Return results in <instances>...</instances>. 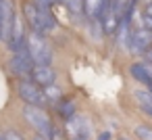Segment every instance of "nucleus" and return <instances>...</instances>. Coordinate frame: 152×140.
I'll use <instances>...</instances> for the list:
<instances>
[{
    "label": "nucleus",
    "mask_w": 152,
    "mask_h": 140,
    "mask_svg": "<svg viewBox=\"0 0 152 140\" xmlns=\"http://www.w3.org/2000/svg\"><path fill=\"white\" fill-rule=\"evenodd\" d=\"M25 50L31 57L34 65H50L52 63V48H50L48 40L44 38V34H40V32H29Z\"/></svg>",
    "instance_id": "nucleus-1"
},
{
    "label": "nucleus",
    "mask_w": 152,
    "mask_h": 140,
    "mask_svg": "<svg viewBox=\"0 0 152 140\" xmlns=\"http://www.w3.org/2000/svg\"><path fill=\"white\" fill-rule=\"evenodd\" d=\"M23 119L42 136V138H50L54 125H52V119L48 117V113L44 109H40V105H25L23 107Z\"/></svg>",
    "instance_id": "nucleus-2"
},
{
    "label": "nucleus",
    "mask_w": 152,
    "mask_h": 140,
    "mask_svg": "<svg viewBox=\"0 0 152 140\" xmlns=\"http://www.w3.org/2000/svg\"><path fill=\"white\" fill-rule=\"evenodd\" d=\"M9 67H11V71H13L17 77H21V80H29V77H31V71H34L36 65H34L31 57L27 55V50H19V52H13Z\"/></svg>",
    "instance_id": "nucleus-3"
},
{
    "label": "nucleus",
    "mask_w": 152,
    "mask_h": 140,
    "mask_svg": "<svg viewBox=\"0 0 152 140\" xmlns=\"http://www.w3.org/2000/svg\"><path fill=\"white\" fill-rule=\"evenodd\" d=\"M17 92L21 96V100H25V105H42L44 98V90L34 82V80H21L17 84Z\"/></svg>",
    "instance_id": "nucleus-4"
},
{
    "label": "nucleus",
    "mask_w": 152,
    "mask_h": 140,
    "mask_svg": "<svg viewBox=\"0 0 152 140\" xmlns=\"http://www.w3.org/2000/svg\"><path fill=\"white\" fill-rule=\"evenodd\" d=\"M25 44H27V36H25V29H23V23H21V17L15 15L13 29H11V36H9V40H7V46H9L13 52H19V50H25Z\"/></svg>",
    "instance_id": "nucleus-5"
},
{
    "label": "nucleus",
    "mask_w": 152,
    "mask_h": 140,
    "mask_svg": "<svg viewBox=\"0 0 152 140\" xmlns=\"http://www.w3.org/2000/svg\"><path fill=\"white\" fill-rule=\"evenodd\" d=\"M150 44H152V32L150 29H133L127 48L131 52H135V55H144Z\"/></svg>",
    "instance_id": "nucleus-6"
},
{
    "label": "nucleus",
    "mask_w": 152,
    "mask_h": 140,
    "mask_svg": "<svg viewBox=\"0 0 152 140\" xmlns=\"http://www.w3.org/2000/svg\"><path fill=\"white\" fill-rule=\"evenodd\" d=\"M113 0H83V13L96 21V19H102V15L106 13V9L110 7Z\"/></svg>",
    "instance_id": "nucleus-7"
},
{
    "label": "nucleus",
    "mask_w": 152,
    "mask_h": 140,
    "mask_svg": "<svg viewBox=\"0 0 152 140\" xmlns=\"http://www.w3.org/2000/svg\"><path fill=\"white\" fill-rule=\"evenodd\" d=\"M31 80L38 86H50V84H54L56 73H54V69L50 65H36L34 71H31Z\"/></svg>",
    "instance_id": "nucleus-8"
},
{
    "label": "nucleus",
    "mask_w": 152,
    "mask_h": 140,
    "mask_svg": "<svg viewBox=\"0 0 152 140\" xmlns=\"http://www.w3.org/2000/svg\"><path fill=\"white\" fill-rule=\"evenodd\" d=\"M129 73H131L133 80L142 82V84L152 92V77H150V73L146 71V65H144V63H133V65L129 67Z\"/></svg>",
    "instance_id": "nucleus-9"
},
{
    "label": "nucleus",
    "mask_w": 152,
    "mask_h": 140,
    "mask_svg": "<svg viewBox=\"0 0 152 140\" xmlns=\"http://www.w3.org/2000/svg\"><path fill=\"white\" fill-rule=\"evenodd\" d=\"M56 111H58V115L67 121V119H71L75 113H77V109H75V100H71V98H67V100H58L56 102Z\"/></svg>",
    "instance_id": "nucleus-10"
},
{
    "label": "nucleus",
    "mask_w": 152,
    "mask_h": 140,
    "mask_svg": "<svg viewBox=\"0 0 152 140\" xmlns=\"http://www.w3.org/2000/svg\"><path fill=\"white\" fill-rule=\"evenodd\" d=\"M44 98H46V102H58V100H63V92L58 86L50 84V86H44Z\"/></svg>",
    "instance_id": "nucleus-11"
},
{
    "label": "nucleus",
    "mask_w": 152,
    "mask_h": 140,
    "mask_svg": "<svg viewBox=\"0 0 152 140\" xmlns=\"http://www.w3.org/2000/svg\"><path fill=\"white\" fill-rule=\"evenodd\" d=\"M65 4L73 15H79L83 11V0H65Z\"/></svg>",
    "instance_id": "nucleus-12"
},
{
    "label": "nucleus",
    "mask_w": 152,
    "mask_h": 140,
    "mask_svg": "<svg viewBox=\"0 0 152 140\" xmlns=\"http://www.w3.org/2000/svg\"><path fill=\"white\" fill-rule=\"evenodd\" d=\"M135 136H137L140 140H152V127H148V125H137V127H135Z\"/></svg>",
    "instance_id": "nucleus-13"
},
{
    "label": "nucleus",
    "mask_w": 152,
    "mask_h": 140,
    "mask_svg": "<svg viewBox=\"0 0 152 140\" xmlns=\"http://www.w3.org/2000/svg\"><path fill=\"white\" fill-rule=\"evenodd\" d=\"M4 136H7V140H23V136L19 132H15V130H9Z\"/></svg>",
    "instance_id": "nucleus-14"
},
{
    "label": "nucleus",
    "mask_w": 152,
    "mask_h": 140,
    "mask_svg": "<svg viewBox=\"0 0 152 140\" xmlns=\"http://www.w3.org/2000/svg\"><path fill=\"white\" fill-rule=\"evenodd\" d=\"M34 2H36L38 7H50V4H52L50 0H34Z\"/></svg>",
    "instance_id": "nucleus-15"
},
{
    "label": "nucleus",
    "mask_w": 152,
    "mask_h": 140,
    "mask_svg": "<svg viewBox=\"0 0 152 140\" xmlns=\"http://www.w3.org/2000/svg\"><path fill=\"white\" fill-rule=\"evenodd\" d=\"M144 55H146V59H148V61H150V63H152V44H150V46H148V50H146V52H144Z\"/></svg>",
    "instance_id": "nucleus-16"
},
{
    "label": "nucleus",
    "mask_w": 152,
    "mask_h": 140,
    "mask_svg": "<svg viewBox=\"0 0 152 140\" xmlns=\"http://www.w3.org/2000/svg\"><path fill=\"white\" fill-rule=\"evenodd\" d=\"M98 140H110V134H108V132H102V134L98 136Z\"/></svg>",
    "instance_id": "nucleus-17"
},
{
    "label": "nucleus",
    "mask_w": 152,
    "mask_h": 140,
    "mask_svg": "<svg viewBox=\"0 0 152 140\" xmlns=\"http://www.w3.org/2000/svg\"><path fill=\"white\" fill-rule=\"evenodd\" d=\"M144 65H146V71H148V73H150V77H152V63L148 61V63H144Z\"/></svg>",
    "instance_id": "nucleus-18"
},
{
    "label": "nucleus",
    "mask_w": 152,
    "mask_h": 140,
    "mask_svg": "<svg viewBox=\"0 0 152 140\" xmlns=\"http://www.w3.org/2000/svg\"><path fill=\"white\" fill-rule=\"evenodd\" d=\"M146 11H148V13H150V15H152V4H150V7H148V9H146Z\"/></svg>",
    "instance_id": "nucleus-19"
},
{
    "label": "nucleus",
    "mask_w": 152,
    "mask_h": 140,
    "mask_svg": "<svg viewBox=\"0 0 152 140\" xmlns=\"http://www.w3.org/2000/svg\"><path fill=\"white\" fill-rule=\"evenodd\" d=\"M142 2H144V4H148V2H152V0H142Z\"/></svg>",
    "instance_id": "nucleus-20"
},
{
    "label": "nucleus",
    "mask_w": 152,
    "mask_h": 140,
    "mask_svg": "<svg viewBox=\"0 0 152 140\" xmlns=\"http://www.w3.org/2000/svg\"><path fill=\"white\" fill-rule=\"evenodd\" d=\"M0 140H7V136H0Z\"/></svg>",
    "instance_id": "nucleus-21"
},
{
    "label": "nucleus",
    "mask_w": 152,
    "mask_h": 140,
    "mask_svg": "<svg viewBox=\"0 0 152 140\" xmlns=\"http://www.w3.org/2000/svg\"><path fill=\"white\" fill-rule=\"evenodd\" d=\"M36 140H46V138H42V136H40V138H36Z\"/></svg>",
    "instance_id": "nucleus-22"
},
{
    "label": "nucleus",
    "mask_w": 152,
    "mask_h": 140,
    "mask_svg": "<svg viewBox=\"0 0 152 140\" xmlns=\"http://www.w3.org/2000/svg\"><path fill=\"white\" fill-rule=\"evenodd\" d=\"M50 2H56V0H50Z\"/></svg>",
    "instance_id": "nucleus-23"
}]
</instances>
